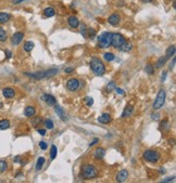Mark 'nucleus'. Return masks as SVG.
Instances as JSON below:
<instances>
[{"label": "nucleus", "instance_id": "c03bdc74", "mask_svg": "<svg viewBox=\"0 0 176 183\" xmlns=\"http://www.w3.org/2000/svg\"><path fill=\"white\" fill-rule=\"evenodd\" d=\"M73 71H74V69L72 68V67H68V68L64 69V72H65L66 74H69V73H72V72H73Z\"/></svg>", "mask_w": 176, "mask_h": 183}, {"label": "nucleus", "instance_id": "4c0bfd02", "mask_svg": "<svg viewBox=\"0 0 176 183\" xmlns=\"http://www.w3.org/2000/svg\"><path fill=\"white\" fill-rule=\"evenodd\" d=\"M82 35H83L84 37H87V30H86V26H85V25H83V26H82Z\"/></svg>", "mask_w": 176, "mask_h": 183}, {"label": "nucleus", "instance_id": "79ce46f5", "mask_svg": "<svg viewBox=\"0 0 176 183\" xmlns=\"http://www.w3.org/2000/svg\"><path fill=\"white\" fill-rule=\"evenodd\" d=\"M6 54H7V59H10L12 57V52L10 50H6Z\"/></svg>", "mask_w": 176, "mask_h": 183}, {"label": "nucleus", "instance_id": "ddd939ff", "mask_svg": "<svg viewBox=\"0 0 176 183\" xmlns=\"http://www.w3.org/2000/svg\"><path fill=\"white\" fill-rule=\"evenodd\" d=\"M2 94L4 98H7V99H11V98H13V96H15V91H14V89L8 87V88H4L2 90Z\"/></svg>", "mask_w": 176, "mask_h": 183}, {"label": "nucleus", "instance_id": "e433bc0d", "mask_svg": "<svg viewBox=\"0 0 176 183\" xmlns=\"http://www.w3.org/2000/svg\"><path fill=\"white\" fill-rule=\"evenodd\" d=\"M86 104H87V106H91V105L94 104V99H91V98H87Z\"/></svg>", "mask_w": 176, "mask_h": 183}, {"label": "nucleus", "instance_id": "473e14b6", "mask_svg": "<svg viewBox=\"0 0 176 183\" xmlns=\"http://www.w3.org/2000/svg\"><path fill=\"white\" fill-rule=\"evenodd\" d=\"M44 123H45V126H46V128H47V129H52V128H53V121H52V120L51 119H49V118H48V119H46L45 121H44Z\"/></svg>", "mask_w": 176, "mask_h": 183}, {"label": "nucleus", "instance_id": "6ab92c4d", "mask_svg": "<svg viewBox=\"0 0 176 183\" xmlns=\"http://www.w3.org/2000/svg\"><path fill=\"white\" fill-rule=\"evenodd\" d=\"M131 48H133V45H131V42L125 41L122 46H121V48H120L119 50H121V51H123V52H128L131 50Z\"/></svg>", "mask_w": 176, "mask_h": 183}, {"label": "nucleus", "instance_id": "9d476101", "mask_svg": "<svg viewBox=\"0 0 176 183\" xmlns=\"http://www.w3.org/2000/svg\"><path fill=\"white\" fill-rule=\"evenodd\" d=\"M24 38V34L23 33H15L13 36L11 37V42H12V45H14V46H18L20 45L22 42V40H23Z\"/></svg>", "mask_w": 176, "mask_h": 183}, {"label": "nucleus", "instance_id": "a211bd4d", "mask_svg": "<svg viewBox=\"0 0 176 183\" xmlns=\"http://www.w3.org/2000/svg\"><path fill=\"white\" fill-rule=\"evenodd\" d=\"M11 18V15L7 12H0V24H4L7 22H9Z\"/></svg>", "mask_w": 176, "mask_h": 183}, {"label": "nucleus", "instance_id": "9b49d317", "mask_svg": "<svg viewBox=\"0 0 176 183\" xmlns=\"http://www.w3.org/2000/svg\"><path fill=\"white\" fill-rule=\"evenodd\" d=\"M42 100L44 101V102H46L48 105H50V106H52V105H56V103H57V100H56V98H54L53 96H51V94H42Z\"/></svg>", "mask_w": 176, "mask_h": 183}, {"label": "nucleus", "instance_id": "3c124183", "mask_svg": "<svg viewBox=\"0 0 176 183\" xmlns=\"http://www.w3.org/2000/svg\"><path fill=\"white\" fill-rule=\"evenodd\" d=\"M143 2H151V1H152V0H143Z\"/></svg>", "mask_w": 176, "mask_h": 183}, {"label": "nucleus", "instance_id": "f03ea898", "mask_svg": "<svg viewBox=\"0 0 176 183\" xmlns=\"http://www.w3.org/2000/svg\"><path fill=\"white\" fill-rule=\"evenodd\" d=\"M82 177L83 179H86V180H91V179H95L98 176V171L95 166L91 165V164H86V165L83 166L82 168Z\"/></svg>", "mask_w": 176, "mask_h": 183}, {"label": "nucleus", "instance_id": "8fccbe9b", "mask_svg": "<svg viewBox=\"0 0 176 183\" xmlns=\"http://www.w3.org/2000/svg\"><path fill=\"white\" fill-rule=\"evenodd\" d=\"M165 77H166V73H163V77H162V80H164V79H165Z\"/></svg>", "mask_w": 176, "mask_h": 183}, {"label": "nucleus", "instance_id": "f3484780", "mask_svg": "<svg viewBox=\"0 0 176 183\" xmlns=\"http://www.w3.org/2000/svg\"><path fill=\"white\" fill-rule=\"evenodd\" d=\"M94 155H95L96 158H98V159L103 158V157H105V150L103 148V147H98V148L95 151Z\"/></svg>", "mask_w": 176, "mask_h": 183}, {"label": "nucleus", "instance_id": "393cba45", "mask_svg": "<svg viewBox=\"0 0 176 183\" xmlns=\"http://www.w3.org/2000/svg\"><path fill=\"white\" fill-rule=\"evenodd\" d=\"M175 46H171V47H169V48L166 49V54H165V57H167L169 59H170L171 57H173L174 54H175Z\"/></svg>", "mask_w": 176, "mask_h": 183}, {"label": "nucleus", "instance_id": "37998d69", "mask_svg": "<svg viewBox=\"0 0 176 183\" xmlns=\"http://www.w3.org/2000/svg\"><path fill=\"white\" fill-rule=\"evenodd\" d=\"M175 57H173V61H172V64H170V69H173L174 68V65H175Z\"/></svg>", "mask_w": 176, "mask_h": 183}, {"label": "nucleus", "instance_id": "423d86ee", "mask_svg": "<svg viewBox=\"0 0 176 183\" xmlns=\"http://www.w3.org/2000/svg\"><path fill=\"white\" fill-rule=\"evenodd\" d=\"M165 96H166L165 91L163 89H161V90L159 91L157 98H155V101L153 102V110H160L163 106V104L165 102Z\"/></svg>", "mask_w": 176, "mask_h": 183}, {"label": "nucleus", "instance_id": "20e7f679", "mask_svg": "<svg viewBox=\"0 0 176 183\" xmlns=\"http://www.w3.org/2000/svg\"><path fill=\"white\" fill-rule=\"evenodd\" d=\"M111 40H112V33L105 32L98 37V45L100 48H108L111 46Z\"/></svg>", "mask_w": 176, "mask_h": 183}, {"label": "nucleus", "instance_id": "39448f33", "mask_svg": "<svg viewBox=\"0 0 176 183\" xmlns=\"http://www.w3.org/2000/svg\"><path fill=\"white\" fill-rule=\"evenodd\" d=\"M143 157L146 162L155 164V162H158L159 160H160V157L161 156H160V153L157 152V151L148 150V151H146V152H143Z\"/></svg>", "mask_w": 176, "mask_h": 183}, {"label": "nucleus", "instance_id": "a18cd8bd", "mask_svg": "<svg viewBox=\"0 0 176 183\" xmlns=\"http://www.w3.org/2000/svg\"><path fill=\"white\" fill-rule=\"evenodd\" d=\"M38 133L40 135H45L46 134V130L45 129H38Z\"/></svg>", "mask_w": 176, "mask_h": 183}, {"label": "nucleus", "instance_id": "2f4dec72", "mask_svg": "<svg viewBox=\"0 0 176 183\" xmlns=\"http://www.w3.org/2000/svg\"><path fill=\"white\" fill-rule=\"evenodd\" d=\"M8 169V164L4 160H0V173H2Z\"/></svg>", "mask_w": 176, "mask_h": 183}, {"label": "nucleus", "instance_id": "bb28decb", "mask_svg": "<svg viewBox=\"0 0 176 183\" xmlns=\"http://www.w3.org/2000/svg\"><path fill=\"white\" fill-rule=\"evenodd\" d=\"M145 72L147 74H149V75H153L154 74V67H153L152 64H147L146 67H145Z\"/></svg>", "mask_w": 176, "mask_h": 183}, {"label": "nucleus", "instance_id": "c85d7f7f", "mask_svg": "<svg viewBox=\"0 0 176 183\" xmlns=\"http://www.w3.org/2000/svg\"><path fill=\"white\" fill-rule=\"evenodd\" d=\"M7 39H8V36H7L6 30L2 27H0V42H4Z\"/></svg>", "mask_w": 176, "mask_h": 183}, {"label": "nucleus", "instance_id": "f8f14e48", "mask_svg": "<svg viewBox=\"0 0 176 183\" xmlns=\"http://www.w3.org/2000/svg\"><path fill=\"white\" fill-rule=\"evenodd\" d=\"M128 178V171L123 169V170L119 171V173L117 174V182H124Z\"/></svg>", "mask_w": 176, "mask_h": 183}, {"label": "nucleus", "instance_id": "7c9ffc66", "mask_svg": "<svg viewBox=\"0 0 176 183\" xmlns=\"http://www.w3.org/2000/svg\"><path fill=\"white\" fill-rule=\"evenodd\" d=\"M57 153H58L57 146H56V145H52V146H51V150H50V157H51V159H54L56 157H57Z\"/></svg>", "mask_w": 176, "mask_h": 183}, {"label": "nucleus", "instance_id": "f704fd0d", "mask_svg": "<svg viewBox=\"0 0 176 183\" xmlns=\"http://www.w3.org/2000/svg\"><path fill=\"white\" fill-rule=\"evenodd\" d=\"M39 146H40L42 150H47L48 145H47V143H46L45 141H40L39 142Z\"/></svg>", "mask_w": 176, "mask_h": 183}, {"label": "nucleus", "instance_id": "de8ad7c7", "mask_svg": "<svg viewBox=\"0 0 176 183\" xmlns=\"http://www.w3.org/2000/svg\"><path fill=\"white\" fill-rule=\"evenodd\" d=\"M23 1H25V0H13V1H12V2L14 3V4H19V3L23 2Z\"/></svg>", "mask_w": 176, "mask_h": 183}, {"label": "nucleus", "instance_id": "7ed1b4c3", "mask_svg": "<svg viewBox=\"0 0 176 183\" xmlns=\"http://www.w3.org/2000/svg\"><path fill=\"white\" fill-rule=\"evenodd\" d=\"M90 68L93 69V72L96 75L101 76L105 73V66L102 63L101 60H99L98 57H93L90 61Z\"/></svg>", "mask_w": 176, "mask_h": 183}, {"label": "nucleus", "instance_id": "4468645a", "mask_svg": "<svg viewBox=\"0 0 176 183\" xmlns=\"http://www.w3.org/2000/svg\"><path fill=\"white\" fill-rule=\"evenodd\" d=\"M68 22H69V25L72 28H77V27L79 26V20H78L76 16H74V15L70 16Z\"/></svg>", "mask_w": 176, "mask_h": 183}, {"label": "nucleus", "instance_id": "412c9836", "mask_svg": "<svg viewBox=\"0 0 176 183\" xmlns=\"http://www.w3.org/2000/svg\"><path fill=\"white\" fill-rule=\"evenodd\" d=\"M54 110H56V113H57V114L59 115L61 119H62V120H66V118H65V113H64V111H63V108L61 107V106H59V105H56Z\"/></svg>", "mask_w": 176, "mask_h": 183}, {"label": "nucleus", "instance_id": "aec40b11", "mask_svg": "<svg viewBox=\"0 0 176 183\" xmlns=\"http://www.w3.org/2000/svg\"><path fill=\"white\" fill-rule=\"evenodd\" d=\"M44 14H45V16H47V18H52V16L56 14V10H54L52 7H48V8H46V9L44 10Z\"/></svg>", "mask_w": 176, "mask_h": 183}, {"label": "nucleus", "instance_id": "c756f323", "mask_svg": "<svg viewBox=\"0 0 176 183\" xmlns=\"http://www.w3.org/2000/svg\"><path fill=\"white\" fill-rule=\"evenodd\" d=\"M103 57H105V60L107 61V62H112V61L115 59L114 54L111 53V52H107V53H105L103 54Z\"/></svg>", "mask_w": 176, "mask_h": 183}, {"label": "nucleus", "instance_id": "1a4fd4ad", "mask_svg": "<svg viewBox=\"0 0 176 183\" xmlns=\"http://www.w3.org/2000/svg\"><path fill=\"white\" fill-rule=\"evenodd\" d=\"M108 22H109V24L112 25V26H117V25L120 24V22H121V16H120L117 13H113L112 15L109 16Z\"/></svg>", "mask_w": 176, "mask_h": 183}, {"label": "nucleus", "instance_id": "09e8293b", "mask_svg": "<svg viewBox=\"0 0 176 183\" xmlns=\"http://www.w3.org/2000/svg\"><path fill=\"white\" fill-rule=\"evenodd\" d=\"M158 117H159V114H154V115H152V118L154 120H157L158 119Z\"/></svg>", "mask_w": 176, "mask_h": 183}, {"label": "nucleus", "instance_id": "dca6fc26", "mask_svg": "<svg viewBox=\"0 0 176 183\" xmlns=\"http://www.w3.org/2000/svg\"><path fill=\"white\" fill-rule=\"evenodd\" d=\"M36 113V110L34 106H26L25 110H24V115L26 117H33Z\"/></svg>", "mask_w": 176, "mask_h": 183}, {"label": "nucleus", "instance_id": "f257e3e1", "mask_svg": "<svg viewBox=\"0 0 176 183\" xmlns=\"http://www.w3.org/2000/svg\"><path fill=\"white\" fill-rule=\"evenodd\" d=\"M58 71L57 68H50V69H47V71H44V72H37V73H25V76L27 77H30V78H33V79H44V78H51V77H53L56 74H58Z\"/></svg>", "mask_w": 176, "mask_h": 183}, {"label": "nucleus", "instance_id": "603ef678", "mask_svg": "<svg viewBox=\"0 0 176 183\" xmlns=\"http://www.w3.org/2000/svg\"><path fill=\"white\" fill-rule=\"evenodd\" d=\"M2 106H3V104L2 103H0V107H2Z\"/></svg>", "mask_w": 176, "mask_h": 183}, {"label": "nucleus", "instance_id": "b1692460", "mask_svg": "<svg viewBox=\"0 0 176 183\" xmlns=\"http://www.w3.org/2000/svg\"><path fill=\"white\" fill-rule=\"evenodd\" d=\"M10 127V121L8 119L0 120V130H6Z\"/></svg>", "mask_w": 176, "mask_h": 183}, {"label": "nucleus", "instance_id": "4be33fe9", "mask_svg": "<svg viewBox=\"0 0 176 183\" xmlns=\"http://www.w3.org/2000/svg\"><path fill=\"white\" fill-rule=\"evenodd\" d=\"M167 60H169V57H160V59L157 61V63H155V67H157V68H161L162 66H164V64L166 63Z\"/></svg>", "mask_w": 176, "mask_h": 183}, {"label": "nucleus", "instance_id": "72a5a7b5", "mask_svg": "<svg viewBox=\"0 0 176 183\" xmlns=\"http://www.w3.org/2000/svg\"><path fill=\"white\" fill-rule=\"evenodd\" d=\"M87 32L89 33V35H87V38H94V37L96 36V30L93 29V28H89Z\"/></svg>", "mask_w": 176, "mask_h": 183}, {"label": "nucleus", "instance_id": "cd10ccee", "mask_svg": "<svg viewBox=\"0 0 176 183\" xmlns=\"http://www.w3.org/2000/svg\"><path fill=\"white\" fill-rule=\"evenodd\" d=\"M34 48V43L32 41H26L24 43V50L26 52H30Z\"/></svg>", "mask_w": 176, "mask_h": 183}, {"label": "nucleus", "instance_id": "0eeeda50", "mask_svg": "<svg viewBox=\"0 0 176 183\" xmlns=\"http://www.w3.org/2000/svg\"><path fill=\"white\" fill-rule=\"evenodd\" d=\"M126 41V39L124 38L123 35L121 34H117V33H114L112 34V40H111V46L114 47L115 49H120L121 48V46Z\"/></svg>", "mask_w": 176, "mask_h": 183}, {"label": "nucleus", "instance_id": "5701e85b", "mask_svg": "<svg viewBox=\"0 0 176 183\" xmlns=\"http://www.w3.org/2000/svg\"><path fill=\"white\" fill-rule=\"evenodd\" d=\"M131 112H133V107H131V105H127V106L124 108V111H123V113H122V118L128 117L129 115L131 114Z\"/></svg>", "mask_w": 176, "mask_h": 183}, {"label": "nucleus", "instance_id": "58836bf2", "mask_svg": "<svg viewBox=\"0 0 176 183\" xmlns=\"http://www.w3.org/2000/svg\"><path fill=\"white\" fill-rule=\"evenodd\" d=\"M161 126H162V128L167 129V128H169V123H167V120H163L161 123Z\"/></svg>", "mask_w": 176, "mask_h": 183}, {"label": "nucleus", "instance_id": "49530a36", "mask_svg": "<svg viewBox=\"0 0 176 183\" xmlns=\"http://www.w3.org/2000/svg\"><path fill=\"white\" fill-rule=\"evenodd\" d=\"M115 90H117V92L119 93V94H124V91H123L122 89H120V88H115Z\"/></svg>", "mask_w": 176, "mask_h": 183}, {"label": "nucleus", "instance_id": "a878e982", "mask_svg": "<svg viewBox=\"0 0 176 183\" xmlns=\"http://www.w3.org/2000/svg\"><path fill=\"white\" fill-rule=\"evenodd\" d=\"M44 164H45V158H44V157H39V158L37 159V162H36V170L37 171L40 170V169L42 168Z\"/></svg>", "mask_w": 176, "mask_h": 183}, {"label": "nucleus", "instance_id": "c9c22d12", "mask_svg": "<svg viewBox=\"0 0 176 183\" xmlns=\"http://www.w3.org/2000/svg\"><path fill=\"white\" fill-rule=\"evenodd\" d=\"M113 88H115V82H114V81H111L110 84L107 86V90H112Z\"/></svg>", "mask_w": 176, "mask_h": 183}, {"label": "nucleus", "instance_id": "2eb2a0df", "mask_svg": "<svg viewBox=\"0 0 176 183\" xmlns=\"http://www.w3.org/2000/svg\"><path fill=\"white\" fill-rule=\"evenodd\" d=\"M112 118H111V115L108 114V113H105V114H102L100 117L98 118V121L101 123H110Z\"/></svg>", "mask_w": 176, "mask_h": 183}, {"label": "nucleus", "instance_id": "6e6552de", "mask_svg": "<svg viewBox=\"0 0 176 183\" xmlns=\"http://www.w3.org/2000/svg\"><path fill=\"white\" fill-rule=\"evenodd\" d=\"M79 86H81V82L76 78H71L66 82V88L70 91H77L79 89Z\"/></svg>", "mask_w": 176, "mask_h": 183}, {"label": "nucleus", "instance_id": "ea45409f", "mask_svg": "<svg viewBox=\"0 0 176 183\" xmlns=\"http://www.w3.org/2000/svg\"><path fill=\"white\" fill-rule=\"evenodd\" d=\"M162 182H175V177L169 178V179H164V180H162Z\"/></svg>", "mask_w": 176, "mask_h": 183}, {"label": "nucleus", "instance_id": "a19ab883", "mask_svg": "<svg viewBox=\"0 0 176 183\" xmlns=\"http://www.w3.org/2000/svg\"><path fill=\"white\" fill-rule=\"evenodd\" d=\"M98 142H99V139H97V138H96V139H94L93 141L90 142L89 146H93V145H95V144H97V143H98Z\"/></svg>", "mask_w": 176, "mask_h": 183}]
</instances>
